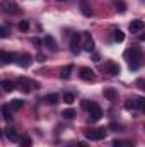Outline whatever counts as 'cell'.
<instances>
[{
	"label": "cell",
	"mask_w": 145,
	"mask_h": 147,
	"mask_svg": "<svg viewBox=\"0 0 145 147\" xmlns=\"http://www.w3.org/2000/svg\"><path fill=\"white\" fill-rule=\"evenodd\" d=\"M2 115H3V118H5L7 121L12 120V115H10V108H9V106H2Z\"/></svg>",
	"instance_id": "25"
},
{
	"label": "cell",
	"mask_w": 145,
	"mask_h": 147,
	"mask_svg": "<svg viewBox=\"0 0 145 147\" xmlns=\"http://www.w3.org/2000/svg\"><path fill=\"white\" fill-rule=\"evenodd\" d=\"M125 108H126V110H135V101H133V99H128V101L125 103Z\"/></svg>",
	"instance_id": "29"
},
{
	"label": "cell",
	"mask_w": 145,
	"mask_h": 147,
	"mask_svg": "<svg viewBox=\"0 0 145 147\" xmlns=\"http://www.w3.org/2000/svg\"><path fill=\"white\" fill-rule=\"evenodd\" d=\"M14 55L9 51H0V63H12L14 62Z\"/></svg>",
	"instance_id": "14"
},
{
	"label": "cell",
	"mask_w": 145,
	"mask_h": 147,
	"mask_svg": "<svg viewBox=\"0 0 145 147\" xmlns=\"http://www.w3.org/2000/svg\"><path fill=\"white\" fill-rule=\"evenodd\" d=\"M0 87L5 92H12L14 91V82H10V80H0Z\"/></svg>",
	"instance_id": "15"
},
{
	"label": "cell",
	"mask_w": 145,
	"mask_h": 147,
	"mask_svg": "<svg viewBox=\"0 0 145 147\" xmlns=\"http://www.w3.org/2000/svg\"><path fill=\"white\" fill-rule=\"evenodd\" d=\"M133 101H135V110H144L145 108V99L144 98H137V99H133Z\"/></svg>",
	"instance_id": "22"
},
{
	"label": "cell",
	"mask_w": 145,
	"mask_h": 147,
	"mask_svg": "<svg viewBox=\"0 0 145 147\" xmlns=\"http://www.w3.org/2000/svg\"><path fill=\"white\" fill-rule=\"evenodd\" d=\"M84 39H85V43H84V50H85L87 53L94 51V41H92L91 34H89V33H84Z\"/></svg>",
	"instance_id": "12"
},
{
	"label": "cell",
	"mask_w": 145,
	"mask_h": 147,
	"mask_svg": "<svg viewBox=\"0 0 145 147\" xmlns=\"http://www.w3.org/2000/svg\"><path fill=\"white\" fill-rule=\"evenodd\" d=\"M104 72L108 74V75H111V77H114V75L119 74V65L114 63V62H108V63L104 65Z\"/></svg>",
	"instance_id": "8"
},
{
	"label": "cell",
	"mask_w": 145,
	"mask_h": 147,
	"mask_svg": "<svg viewBox=\"0 0 145 147\" xmlns=\"http://www.w3.org/2000/svg\"><path fill=\"white\" fill-rule=\"evenodd\" d=\"M84 135L89 140H103L106 137V130L104 128H91V130H85Z\"/></svg>",
	"instance_id": "3"
},
{
	"label": "cell",
	"mask_w": 145,
	"mask_h": 147,
	"mask_svg": "<svg viewBox=\"0 0 145 147\" xmlns=\"http://www.w3.org/2000/svg\"><path fill=\"white\" fill-rule=\"evenodd\" d=\"M17 86H19V89L22 91V92H31L34 87H38V84L34 82V80H31V79H28V77H19L17 79V82H15Z\"/></svg>",
	"instance_id": "2"
},
{
	"label": "cell",
	"mask_w": 145,
	"mask_h": 147,
	"mask_svg": "<svg viewBox=\"0 0 145 147\" xmlns=\"http://www.w3.org/2000/svg\"><path fill=\"white\" fill-rule=\"evenodd\" d=\"M19 29H21V31H28V29H29V22H28V21H21V22H19Z\"/></svg>",
	"instance_id": "28"
},
{
	"label": "cell",
	"mask_w": 145,
	"mask_h": 147,
	"mask_svg": "<svg viewBox=\"0 0 145 147\" xmlns=\"http://www.w3.org/2000/svg\"><path fill=\"white\" fill-rule=\"evenodd\" d=\"M62 115H63V118H67V120H72L73 116H75V111H73V110H65Z\"/></svg>",
	"instance_id": "26"
},
{
	"label": "cell",
	"mask_w": 145,
	"mask_h": 147,
	"mask_svg": "<svg viewBox=\"0 0 145 147\" xmlns=\"http://www.w3.org/2000/svg\"><path fill=\"white\" fill-rule=\"evenodd\" d=\"M5 137L9 139V140H12V142H17L21 137H19V134L15 132V128H12V127H9V128H5Z\"/></svg>",
	"instance_id": "13"
},
{
	"label": "cell",
	"mask_w": 145,
	"mask_h": 147,
	"mask_svg": "<svg viewBox=\"0 0 145 147\" xmlns=\"http://www.w3.org/2000/svg\"><path fill=\"white\" fill-rule=\"evenodd\" d=\"M31 62H33V60H31V55H28V53L17 57V65L22 67V69H28V67L31 65Z\"/></svg>",
	"instance_id": "10"
},
{
	"label": "cell",
	"mask_w": 145,
	"mask_h": 147,
	"mask_svg": "<svg viewBox=\"0 0 145 147\" xmlns=\"http://www.w3.org/2000/svg\"><path fill=\"white\" fill-rule=\"evenodd\" d=\"M80 10H82L84 16H91V14H92V10H91V7H89L87 2H82V3H80Z\"/></svg>",
	"instance_id": "20"
},
{
	"label": "cell",
	"mask_w": 145,
	"mask_h": 147,
	"mask_svg": "<svg viewBox=\"0 0 145 147\" xmlns=\"http://www.w3.org/2000/svg\"><path fill=\"white\" fill-rule=\"evenodd\" d=\"M104 98H108L109 101H114L118 98V92L114 89H104Z\"/></svg>",
	"instance_id": "18"
},
{
	"label": "cell",
	"mask_w": 145,
	"mask_h": 147,
	"mask_svg": "<svg viewBox=\"0 0 145 147\" xmlns=\"http://www.w3.org/2000/svg\"><path fill=\"white\" fill-rule=\"evenodd\" d=\"M87 111H89V120H91V121H97V120H101V116H103V110H101L99 105H96V103H91V105L87 106Z\"/></svg>",
	"instance_id": "4"
},
{
	"label": "cell",
	"mask_w": 145,
	"mask_h": 147,
	"mask_svg": "<svg viewBox=\"0 0 145 147\" xmlns=\"http://www.w3.org/2000/svg\"><path fill=\"white\" fill-rule=\"evenodd\" d=\"M92 58H94V62H99V55H97V53H94V57H92Z\"/></svg>",
	"instance_id": "34"
},
{
	"label": "cell",
	"mask_w": 145,
	"mask_h": 147,
	"mask_svg": "<svg viewBox=\"0 0 145 147\" xmlns=\"http://www.w3.org/2000/svg\"><path fill=\"white\" fill-rule=\"evenodd\" d=\"M113 39H114L116 43H121V41L125 39V33H123L121 29H114V33H113Z\"/></svg>",
	"instance_id": "19"
},
{
	"label": "cell",
	"mask_w": 145,
	"mask_h": 147,
	"mask_svg": "<svg viewBox=\"0 0 145 147\" xmlns=\"http://www.w3.org/2000/svg\"><path fill=\"white\" fill-rule=\"evenodd\" d=\"M60 2H65V0H60Z\"/></svg>",
	"instance_id": "36"
},
{
	"label": "cell",
	"mask_w": 145,
	"mask_h": 147,
	"mask_svg": "<svg viewBox=\"0 0 145 147\" xmlns=\"http://www.w3.org/2000/svg\"><path fill=\"white\" fill-rule=\"evenodd\" d=\"M80 79H82V80L91 82V80H94V79H96V75H94V72H92L89 67H82V69H80Z\"/></svg>",
	"instance_id": "11"
},
{
	"label": "cell",
	"mask_w": 145,
	"mask_h": 147,
	"mask_svg": "<svg viewBox=\"0 0 145 147\" xmlns=\"http://www.w3.org/2000/svg\"><path fill=\"white\" fill-rule=\"evenodd\" d=\"M125 58L128 60V65H130L132 70H138L140 65H142V58H144L142 57V50L138 46H132L130 50L125 51Z\"/></svg>",
	"instance_id": "1"
},
{
	"label": "cell",
	"mask_w": 145,
	"mask_h": 147,
	"mask_svg": "<svg viewBox=\"0 0 145 147\" xmlns=\"http://www.w3.org/2000/svg\"><path fill=\"white\" fill-rule=\"evenodd\" d=\"M7 36H9V31H7L5 28L0 26V38H7Z\"/></svg>",
	"instance_id": "30"
},
{
	"label": "cell",
	"mask_w": 145,
	"mask_h": 147,
	"mask_svg": "<svg viewBox=\"0 0 145 147\" xmlns=\"http://www.w3.org/2000/svg\"><path fill=\"white\" fill-rule=\"evenodd\" d=\"M19 140H21V142H19V147H31L33 146V140H31L29 135H22Z\"/></svg>",
	"instance_id": "17"
},
{
	"label": "cell",
	"mask_w": 145,
	"mask_h": 147,
	"mask_svg": "<svg viewBox=\"0 0 145 147\" xmlns=\"http://www.w3.org/2000/svg\"><path fill=\"white\" fill-rule=\"evenodd\" d=\"M116 9H118L119 12H125V10H126V7H125V2H119V3L116 5Z\"/></svg>",
	"instance_id": "31"
},
{
	"label": "cell",
	"mask_w": 145,
	"mask_h": 147,
	"mask_svg": "<svg viewBox=\"0 0 145 147\" xmlns=\"http://www.w3.org/2000/svg\"><path fill=\"white\" fill-rule=\"evenodd\" d=\"M70 51L75 53V55L80 51V34L79 33H73L70 36Z\"/></svg>",
	"instance_id": "6"
},
{
	"label": "cell",
	"mask_w": 145,
	"mask_h": 147,
	"mask_svg": "<svg viewBox=\"0 0 145 147\" xmlns=\"http://www.w3.org/2000/svg\"><path fill=\"white\" fill-rule=\"evenodd\" d=\"M43 43H44V46L50 50V51H58V45H56V41H55V38L53 36H44V39H43Z\"/></svg>",
	"instance_id": "9"
},
{
	"label": "cell",
	"mask_w": 145,
	"mask_h": 147,
	"mask_svg": "<svg viewBox=\"0 0 145 147\" xmlns=\"http://www.w3.org/2000/svg\"><path fill=\"white\" fill-rule=\"evenodd\" d=\"M73 101H75V96H73L72 92H65V94H63V103H67V105H72Z\"/></svg>",
	"instance_id": "24"
},
{
	"label": "cell",
	"mask_w": 145,
	"mask_h": 147,
	"mask_svg": "<svg viewBox=\"0 0 145 147\" xmlns=\"http://www.w3.org/2000/svg\"><path fill=\"white\" fill-rule=\"evenodd\" d=\"M41 43H43V41H41L39 38H34V39H33V45H34V46H41Z\"/></svg>",
	"instance_id": "33"
},
{
	"label": "cell",
	"mask_w": 145,
	"mask_h": 147,
	"mask_svg": "<svg viewBox=\"0 0 145 147\" xmlns=\"http://www.w3.org/2000/svg\"><path fill=\"white\" fill-rule=\"evenodd\" d=\"M2 10H3L5 14H17V12H19V5L14 3V2L3 0V2H2Z\"/></svg>",
	"instance_id": "5"
},
{
	"label": "cell",
	"mask_w": 145,
	"mask_h": 147,
	"mask_svg": "<svg viewBox=\"0 0 145 147\" xmlns=\"http://www.w3.org/2000/svg\"><path fill=\"white\" fill-rule=\"evenodd\" d=\"M144 28H145V24H144L142 19H135V21L130 22V33H132V34H138V33H142Z\"/></svg>",
	"instance_id": "7"
},
{
	"label": "cell",
	"mask_w": 145,
	"mask_h": 147,
	"mask_svg": "<svg viewBox=\"0 0 145 147\" xmlns=\"http://www.w3.org/2000/svg\"><path fill=\"white\" fill-rule=\"evenodd\" d=\"M72 70H73L72 65H67V67L62 70V74H60V75H62V79H68V77H70V74H72Z\"/></svg>",
	"instance_id": "23"
},
{
	"label": "cell",
	"mask_w": 145,
	"mask_h": 147,
	"mask_svg": "<svg viewBox=\"0 0 145 147\" xmlns=\"http://www.w3.org/2000/svg\"><path fill=\"white\" fill-rule=\"evenodd\" d=\"M113 147H123V140H113Z\"/></svg>",
	"instance_id": "32"
},
{
	"label": "cell",
	"mask_w": 145,
	"mask_h": 147,
	"mask_svg": "<svg viewBox=\"0 0 145 147\" xmlns=\"http://www.w3.org/2000/svg\"><path fill=\"white\" fill-rule=\"evenodd\" d=\"M109 128H111V130H114V132H121V130H125V128H123V125H119V123H111V125H109Z\"/></svg>",
	"instance_id": "27"
},
{
	"label": "cell",
	"mask_w": 145,
	"mask_h": 147,
	"mask_svg": "<svg viewBox=\"0 0 145 147\" xmlns=\"http://www.w3.org/2000/svg\"><path fill=\"white\" fill-rule=\"evenodd\" d=\"M60 101V96L58 94H48L46 96V103H50V105H56Z\"/></svg>",
	"instance_id": "21"
},
{
	"label": "cell",
	"mask_w": 145,
	"mask_h": 147,
	"mask_svg": "<svg viewBox=\"0 0 145 147\" xmlns=\"http://www.w3.org/2000/svg\"><path fill=\"white\" fill-rule=\"evenodd\" d=\"M0 137H2V130H0Z\"/></svg>",
	"instance_id": "35"
},
{
	"label": "cell",
	"mask_w": 145,
	"mask_h": 147,
	"mask_svg": "<svg viewBox=\"0 0 145 147\" xmlns=\"http://www.w3.org/2000/svg\"><path fill=\"white\" fill-rule=\"evenodd\" d=\"M22 106H24V101H21V99H12L9 108L12 111H19V110H22Z\"/></svg>",
	"instance_id": "16"
}]
</instances>
